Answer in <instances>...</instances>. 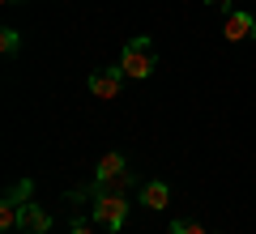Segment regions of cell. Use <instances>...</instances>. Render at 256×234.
I'll list each match as a JSON object with an SVG mask.
<instances>
[{"mask_svg":"<svg viewBox=\"0 0 256 234\" xmlns=\"http://www.w3.org/2000/svg\"><path fill=\"white\" fill-rule=\"evenodd\" d=\"M128 179H132V171H128V158L124 153H102V162L94 166V192H120V188H128Z\"/></svg>","mask_w":256,"mask_h":234,"instance_id":"obj_2","label":"cell"},{"mask_svg":"<svg viewBox=\"0 0 256 234\" xmlns=\"http://www.w3.org/2000/svg\"><path fill=\"white\" fill-rule=\"evenodd\" d=\"M94 222L107 226V230H124V222H128L124 192H94Z\"/></svg>","mask_w":256,"mask_h":234,"instance_id":"obj_3","label":"cell"},{"mask_svg":"<svg viewBox=\"0 0 256 234\" xmlns=\"http://www.w3.org/2000/svg\"><path fill=\"white\" fill-rule=\"evenodd\" d=\"M141 205H146V209H166V205H171V188H166L162 179L146 183V188H141Z\"/></svg>","mask_w":256,"mask_h":234,"instance_id":"obj_7","label":"cell"},{"mask_svg":"<svg viewBox=\"0 0 256 234\" xmlns=\"http://www.w3.org/2000/svg\"><path fill=\"white\" fill-rule=\"evenodd\" d=\"M171 234H210V230L196 222H171Z\"/></svg>","mask_w":256,"mask_h":234,"instance_id":"obj_9","label":"cell"},{"mask_svg":"<svg viewBox=\"0 0 256 234\" xmlns=\"http://www.w3.org/2000/svg\"><path fill=\"white\" fill-rule=\"evenodd\" d=\"M210 4H218V9H226V0H210Z\"/></svg>","mask_w":256,"mask_h":234,"instance_id":"obj_11","label":"cell"},{"mask_svg":"<svg viewBox=\"0 0 256 234\" xmlns=\"http://www.w3.org/2000/svg\"><path fill=\"white\" fill-rule=\"evenodd\" d=\"M18 226H22L26 234H47V230H52V213L26 200V205H22V222H18Z\"/></svg>","mask_w":256,"mask_h":234,"instance_id":"obj_6","label":"cell"},{"mask_svg":"<svg viewBox=\"0 0 256 234\" xmlns=\"http://www.w3.org/2000/svg\"><path fill=\"white\" fill-rule=\"evenodd\" d=\"M154 64H158V47H154V38H146V34L128 38L124 55H120V68H124V77H132V81H146L150 72H154Z\"/></svg>","mask_w":256,"mask_h":234,"instance_id":"obj_1","label":"cell"},{"mask_svg":"<svg viewBox=\"0 0 256 234\" xmlns=\"http://www.w3.org/2000/svg\"><path fill=\"white\" fill-rule=\"evenodd\" d=\"M4 4H18V0H4Z\"/></svg>","mask_w":256,"mask_h":234,"instance_id":"obj_12","label":"cell"},{"mask_svg":"<svg viewBox=\"0 0 256 234\" xmlns=\"http://www.w3.org/2000/svg\"><path fill=\"white\" fill-rule=\"evenodd\" d=\"M86 85H90L94 98H107V102H111V98L120 94V85H124V68H94Z\"/></svg>","mask_w":256,"mask_h":234,"instance_id":"obj_4","label":"cell"},{"mask_svg":"<svg viewBox=\"0 0 256 234\" xmlns=\"http://www.w3.org/2000/svg\"><path fill=\"white\" fill-rule=\"evenodd\" d=\"M68 234H94V230H90V226H86V222H77V226H73V230H68Z\"/></svg>","mask_w":256,"mask_h":234,"instance_id":"obj_10","label":"cell"},{"mask_svg":"<svg viewBox=\"0 0 256 234\" xmlns=\"http://www.w3.org/2000/svg\"><path fill=\"white\" fill-rule=\"evenodd\" d=\"M22 234H26V230H22Z\"/></svg>","mask_w":256,"mask_h":234,"instance_id":"obj_13","label":"cell"},{"mask_svg":"<svg viewBox=\"0 0 256 234\" xmlns=\"http://www.w3.org/2000/svg\"><path fill=\"white\" fill-rule=\"evenodd\" d=\"M18 43H22V38H18V30H0V51H4V55H13V51H18Z\"/></svg>","mask_w":256,"mask_h":234,"instance_id":"obj_8","label":"cell"},{"mask_svg":"<svg viewBox=\"0 0 256 234\" xmlns=\"http://www.w3.org/2000/svg\"><path fill=\"white\" fill-rule=\"evenodd\" d=\"M222 34H226L230 43H244V38H252V34H256V17H252V13L230 9V13H226V26H222Z\"/></svg>","mask_w":256,"mask_h":234,"instance_id":"obj_5","label":"cell"}]
</instances>
